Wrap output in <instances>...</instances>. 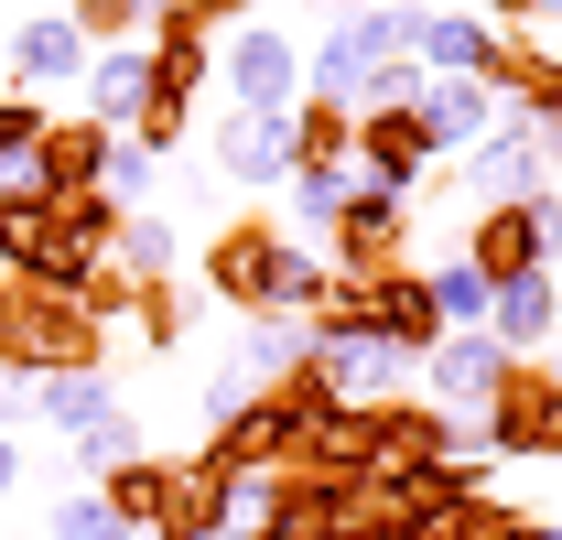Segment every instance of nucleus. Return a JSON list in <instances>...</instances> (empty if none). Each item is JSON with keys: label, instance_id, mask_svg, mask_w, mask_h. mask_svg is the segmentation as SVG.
<instances>
[{"label": "nucleus", "instance_id": "obj_36", "mask_svg": "<svg viewBox=\"0 0 562 540\" xmlns=\"http://www.w3.org/2000/svg\"><path fill=\"white\" fill-rule=\"evenodd\" d=\"M530 540H562V530H552V519H530Z\"/></svg>", "mask_w": 562, "mask_h": 540}, {"label": "nucleus", "instance_id": "obj_24", "mask_svg": "<svg viewBox=\"0 0 562 540\" xmlns=\"http://www.w3.org/2000/svg\"><path fill=\"white\" fill-rule=\"evenodd\" d=\"M33 151H44V98H11L0 87V195L33 184Z\"/></svg>", "mask_w": 562, "mask_h": 540}, {"label": "nucleus", "instance_id": "obj_12", "mask_svg": "<svg viewBox=\"0 0 562 540\" xmlns=\"http://www.w3.org/2000/svg\"><path fill=\"white\" fill-rule=\"evenodd\" d=\"M109 151H120V131H98L87 109H76V120H44L33 195H98V184H109Z\"/></svg>", "mask_w": 562, "mask_h": 540}, {"label": "nucleus", "instance_id": "obj_31", "mask_svg": "<svg viewBox=\"0 0 562 540\" xmlns=\"http://www.w3.org/2000/svg\"><path fill=\"white\" fill-rule=\"evenodd\" d=\"M151 184H162V162L120 140V151H109V205H120V216H140V205H151Z\"/></svg>", "mask_w": 562, "mask_h": 540}, {"label": "nucleus", "instance_id": "obj_29", "mask_svg": "<svg viewBox=\"0 0 562 540\" xmlns=\"http://www.w3.org/2000/svg\"><path fill=\"white\" fill-rule=\"evenodd\" d=\"M292 368H303V325H249L238 379H249V390H271V379H292Z\"/></svg>", "mask_w": 562, "mask_h": 540}, {"label": "nucleus", "instance_id": "obj_16", "mask_svg": "<svg viewBox=\"0 0 562 540\" xmlns=\"http://www.w3.org/2000/svg\"><path fill=\"white\" fill-rule=\"evenodd\" d=\"M497 55H508V33L497 22H476V11H432L422 22V76H476V87H497Z\"/></svg>", "mask_w": 562, "mask_h": 540}, {"label": "nucleus", "instance_id": "obj_26", "mask_svg": "<svg viewBox=\"0 0 562 540\" xmlns=\"http://www.w3.org/2000/svg\"><path fill=\"white\" fill-rule=\"evenodd\" d=\"M109 270H131V281H162L173 270V216H120V238H109Z\"/></svg>", "mask_w": 562, "mask_h": 540}, {"label": "nucleus", "instance_id": "obj_8", "mask_svg": "<svg viewBox=\"0 0 562 540\" xmlns=\"http://www.w3.org/2000/svg\"><path fill=\"white\" fill-rule=\"evenodd\" d=\"M292 475H325V486L379 475V401H325V410H303V432H292Z\"/></svg>", "mask_w": 562, "mask_h": 540}, {"label": "nucleus", "instance_id": "obj_15", "mask_svg": "<svg viewBox=\"0 0 562 540\" xmlns=\"http://www.w3.org/2000/svg\"><path fill=\"white\" fill-rule=\"evenodd\" d=\"M454 454H476L454 410H432V401H379V465H454Z\"/></svg>", "mask_w": 562, "mask_h": 540}, {"label": "nucleus", "instance_id": "obj_30", "mask_svg": "<svg viewBox=\"0 0 562 540\" xmlns=\"http://www.w3.org/2000/svg\"><path fill=\"white\" fill-rule=\"evenodd\" d=\"M76 454H87L98 475H109V465H131V454H140V421H131V410H98V421L76 432Z\"/></svg>", "mask_w": 562, "mask_h": 540}, {"label": "nucleus", "instance_id": "obj_4", "mask_svg": "<svg viewBox=\"0 0 562 540\" xmlns=\"http://www.w3.org/2000/svg\"><path fill=\"white\" fill-rule=\"evenodd\" d=\"M487 454H519V465H562V368L541 357H508L487 401Z\"/></svg>", "mask_w": 562, "mask_h": 540}, {"label": "nucleus", "instance_id": "obj_38", "mask_svg": "<svg viewBox=\"0 0 562 540\" xmlns=\"http://www.w3.org/2000/svg\"><path fill=\"white\" fill-rule=\"evenodd\" d=\"M552 303H562V260H552Z\"/></svg>", "mask_w": 562, "mask_h": 540}, {"label": "nucleus", "instance_id": "obj_22", "mask_svg": "<svg viewBox=\"0 0 562 540\" xmlns=\"http://www.w3.org/2000/svg\"><path fill=\"white\" fill-rule=\"evenodd\" d=\"M292 162H357V109L347 98H292Z\"/></svg>", "mask_w": 562, "mask_h": 540}, {"label": "nucleus", "instance_id": "obj_14", "mask_svg": "<svg viewBox=\"0 0 562 540\" xmlns=\"http://www.w3.org/2000/svg\"><path fill=\"white\" fill-rule=\"evenodd\" d=\"M227 508H238V486H227L206 454H184L173 486H162V508H151V540H216V530H227Z\"/></svg>", "mask_w": 562, "mask_h": 540}, {"label": "nucleus", "instance_id": "obj_9", "mask_svg": "<svg viewBox=\"0 0 562 540\" xmlns=\"http://www.w3.org/2000/svg\"><path fill=\"white\" fill-rule=\"evenodd\" d=\"M87 33H76L66 11H33L22 33H0V87L11 98H44V87H87Z\"/></svg>", "mask_w": 562, "mask_h": 540}, {"label": "nucleus", "instance_id": "obj_7", "mask_svg": "<svg viewBox=\"0 0 562 540\" xmlns=\"http://www.w3.org/2000/svg\"><path fill=\"white\" fill-rule=\"evenodd\" d=\"M325 238H336V260H325V270H336L347 292H368V281L412 270V195H368V184H357L347 216H336Z\"/></svg>", "mask_w": 562, "mask_h": 540}, {"label": "nucleus", "instance_id": "obj_3", "mask_svg": "<svg viewBox=\"0 0 562 540\" xmlns=\"http://www.w3.org/2000/svg\"><path fill=\"white\" fill-rule=\"evenodd\" d=\"M454 260L476 270L487 292L552 270L562 260V184H552V195H519V205H465V249H454Z\"/></svg>", "mask_w": 562, "mask_h": 540}, {"label": "nucleus", "instance_id": "obj_21", "mask_svg": "<svg viewBox=\"0 0 562 540\" xmlns=\"http://www.w3.org/2000/svg\"><path fill=\"white\" fill-rule=\"evenodd\" d=\"M390 540H530V519L508 497H454V508H432V519H412V530H390Z\"/></svg>", "mask_w": 562, "mask_h": 540}, {"label": "nucleus", "instance_id": "obj_13", "mask_svg": "<svg viewBox=\"0 0 562 540\" xmlns=\"http://www.w3.org/2000/svg\"><path fill=\"white\" fill-rule=\"evenodd\" d=\"M412 120L432 131V162H443V151H487V131H497V87H476V76H422Z\"/></svg>", "mask_w": 562, "mask_h": 540}, {"label": "nucleus", "instance_id": "obj_17", "mask_svg": "<svg viewBox=\"0 0 562 540\" xmlns=\"http://www.w3.org/2000/svg\"><path fill=\"white\" fill-rule=\"evenodd\" d=\"M140 98H151V44H98V55H87V120L131 140Z\"/></svg>", "mask_w": 562, "mask_h": 540}, {"label": "nucleus", "instance_id": "obj_34", "mask_svg": "<svg viewBox=\"0 0 562 540\" xmlns=\"http://www.w3.org/2000/svg\"><path fill=\"white\" fill-rule=\"evenodd\" d=\"M249 11H260V0H206V22H216V33H238Z\"/></svg>", "mask_w": 562, "mask_h": 540}, {"label": "nucleus", "instance_id": "obj_6", "mask_svg": "<svg viewBox=\"0 0 562 540\" xmlns=\"http://www.w3.org/2000/svg\"><path fill=\"white\" fill-rule=\"evenodd\" d=\"M216 66H227V109H238V120H292V98H303V44H292V33L238 22V33L216 44Z\"/></svg>", "mask_w": 562, "mask_h": 540}, {"label": "nucleus", "instance_id": "obj_11", "mask_svg": "<svg viewBox=\"0 0 562 540\" xmlns=\"http://www.w3.org/2000/svg\"><path fill=\"white\" fill-rule=\"evenodd\" d=\"M497 379H508V346H497V336H443L432 357H422V401L454 410V421H465V410H487Z\"/></svg>", "mask_w": 562, "mask_h": 540}, {"label": "nucleus", "instance_id": "obj_27", "mask_svg": "<svg viewBox=\"0 0 562 540\" xmlns=\"http://www.w3.org/2000/svg\"><path fill=\"white\" fill-rule=\"evenodd\" d=\"M131 325H140V346H184L195 303H184V281H173V270H162V281H131Z\"/></svg>", "mask_w": 562, "mask_h": 540}, {"label": "nucleus", "instance_id": "obj_19", "mask_svg": "<svg viewBox=\"0 0 562 540\" xmlns=\"http://www.w3.org/2000/svg\"><path fill=\"white\" fill-rule=\"evenodd\" d=\"M552 325H562V303H552V270L508 281V292L487 303V336L508 346V357H541V346H552Z\"/></svg>", "mask_w": 562, "mask_h": 540}, {"label": "nucleus", "instance_id": "obj_20", "mask_svg": "<svg viewBox=\"0 0 562 540\" xmlns=\"http://www.w3.org/2000/svg\"><path fill=\"white\" fill-rule=\"evenodd\" d=\"M162 486H173V465H162V454H131V465L98 475V508H109L131 540H151V508H162Z\"/></svg>", "mask_w": 562, "mask_h": 540}, {"label": "nucleus", "instance_id": "obj_32", "mask_svg": "<svg viewBox=\"0 0 562 540\" xmlns=\"http://www.w3.org/2000/svg\"><path fill=\"white\" fill-rule=\"evenodd\" d=\"M55 540H131V530L98 508V486H66V497H55Z\"/></svg>", "mask_w": 562, "mask_h": 540}, {"label": "nucleus", "instance_id": "obj_28", "mask_svg": "<svg viewBox=\"0 0 562 540\" xmlns=\"http://www.w3.org/2000/svg\"><path fill=\"white\" fill-rule=\"evenodd\" d=\"M151 11L162 0H66V22L87 44H151Z\"/></svg>", "mask_w": 562, "mask_h": 540}, {"label": "nucleus", "instance_id": "obj_35", "mask_svg": "<svg viewBox=\"0 0 562 540\" xmlns=\"http://www.w3.org/2000/svg\"><path fill=\"white\" fill-rule=\"evenodd\" d=\"M11 486H22V443H0V508H11Z\"/></svg>", "mask_w": 562, "mask_h": 540}, {"label": "nucleus", "instance_id": "obj_18", "mask_svg": "<svg viewBox=\"0 0 562 540\" xmlns=\"http://www.w3.org/2000/svg\"><path fill=\"white\" fill-rule=\"evenodd\" d=\"M216 162L227 184H292V120H216Z\"/></svg>", "mask_w": 562, "mask_h": 540}, {"label": "nucleus", "instance_id": "obj_39", "mask_svg": "<svg viewBox=\"0 0 562 540\" xmlns=\"http://www.w3.org/2000/svg\"><path fill=\"white\" fill-rule=\"evenodd\" d=\"M216 540H238V530H216Z\"/></svg>", "mask_w": 562, "mask_h": 540}, {"label": "nucleus", "instance_id": "obj_2", "mask_svg": "<svg viewBox=\"0 0 562 540\" xmlns=\"http://www.w3.org/2000/svg\"><path fill=\"white\" fill-rule=\"evenodd\" d=\"M98 368H109V325L76 292L0 270V379H98Z\"/></svg>", "mask_w": 562, "mask_h": 540}, {"label": "nucleus", "instance_id": "obj_33", "mask_svg": "<svg viewBox=\"0 0 562 540\" xmlns=\"http://www.w3.org/2000/svg\"><path fill=\"white\" fill-rule=\"evenodd\" d=\"M476 22H541V0H476Z\"/></svg>", "mask_w": 562, "mask_h": 540}, {"label": "nucleus", "instance_id": "obj_10", "mask_svg": "<svg viewBox=\"0 0 562 540\" xmlns=\"http://www.w3.org/2000/svg\"><path fill=\"white\" fill-rule=\"evenodd\" d=\"M422 173H432V131L412 109H357V184L368 195H412Z\"/></svg>", "mask_w": 562, "mask_h": 540}, {"label": "nucleus", "instance_id": "obj_23", "mask_svg": "<svg viewBox=\"0 0 562 540\" xmlns=\"http://www.w3.org/2000/svg\"><path fill=\"white\" fill-rule=\"evenodd\" d=\"M22 390H33V421H55V432H87L98 410H120L109 379H22Z\"/></svg>", "mask_w": 562, "mask_h": 540}, {"label": "nucleus", "instance_id": "obj_5", "mask_svg": "<svg viewBox=\"0 0 562 540\" xmlns=\"http://www.w3.org/2000/svg\"><path fill=\"white\" fill-rule=\"evenodd\" d=\"M0 270L11 281H44V292H87V270H98V249H76L66 227H55V195H0Z\"/></svg>", "mask_w": 562, "mask_h": 540}, {"label": "nucleus", "instance_id": "obj_1", "mask_svg": "<svg viewBox=\"0 0 562 540\" xmlns=\"http://www.w3.org/2000/svg\"><path fill=\"white\" fill-rule=\"evenodd\" d=\"M195 281H206L227 314H249V325H292V314H314V303H325V281H336V270L314 260L281 216H227L206 249H195Z\"/></svg>", "mask_w": 562, "mask_h": 540}, {"label": "nucleus", "instance_id": "obj_37", "mask_svg": "<svg viewBox=\"0 0 562 540\" xmlns=\"http://www.w3.org/2000/svg\"><path fill=\"white\" fill-rule=\"evenodd\" d=\"M347 11H368V0H336V22H347Z\"/></svg>", "mask_w": 562, "mask_h": 540}, {"label": "nucleus", "instance_id": "obj_25", "mask_svg": "<svg viewBox=\"0 0 562 540\" xmlns=\"http://www.w3.org/2000/svg\"><path fill=\"white\" fill-rule=\"evenodd\" d=\"M357 195V162H292V227H336Z\"/></svg>", "mask_w": 562, "mask_h": 540}]
</instances>
